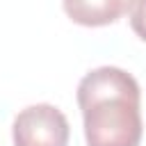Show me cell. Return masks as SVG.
Instances as JSON below:
<instances>
[{
  "instance_id": "2",
  "label": "cell",
  "mask_w": 146,
  "mask_h": 146,
  "mask_svg": "<svg viewBox=\"0 0 146 146\" xmlns=\"http://www.w3.org/2000/svg\"><path fill=\"white\" fill-rule=\"evenodd\" d=\"M68 121L64 112L50 103H36L21 110L14 119V146H66Z\"/></svg>"
},
{
  "instance_id": "4",
  "label": "cell",
  "mask_w": 146,
  "mask_h": 146,
  "mask_svg": "<svg viewBox=\"0 0 146 146\" xmlns=\"http://www.w3.org/2000/svg\"><path fill=\"white\" fill-rule=\"evenodd\" d=\"M128 18H130L132 32L141 41H146V0H130V5H128Z\"/></svg>"
},
{
  "instance_id": "1",
  "label": "cell",
  "mask_w": 146,
  "mask_h": 146,
  "mask_svg": "<svg viewBox=\"0 0 146 146\" xmlns=\"http://www.w3.org/2000/svg\"><path fill=\"white\" fill-rule=\"evenodd\" d=\"M139 84L119 66H98L78 84L87 146H139Z\"/></svg>"
},
{
  "instance_id": "3",
  "label": "cell",
  "mask_w": 146,
  "mask_h": 146,
  "mask_svg": "<svg viewBox=\"0 0 146 146\" xmlns=\"http://www.w3.org/2000/svg\"><path fill=\"white\" fill-rule=\"evenodd\" d=\"M130 0H62L66 16L84 27H103L123 16Z\"/></svg>"
}]
</instances>
